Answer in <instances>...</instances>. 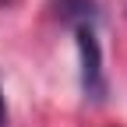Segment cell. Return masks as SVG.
Wrapping results in <instances>:
<instances>
[{"label": "cell", "instance_id": "6da1fadb", "mask_svg": "<svg viewBox=\"0 0 127 127\" xmlns=\"http://www.w3.org/2000/svg\"><path fill=\"white\" fill-rule=\"evenodd\" d=\"M74 42H78V64H81V92L85 99L102 102L106 99V71H102V50L95 25H74Z\"/></svg>", "mask_w": 127, "mask_h": 127}, {"label": "cell", "instance_id": "7a4b0ae2", "mask_svg": "<svg viewBox=\"0 0 127 127\" xmlns=\"http://www.w3.org/2000/svg\"><path fill=\"white\" fill-rule=\"evenodd\" d=\"M57 18L64 25H95V0H57Z\"/></svg>", "mask_w": 127, "mask_h": 127}, {"label": "cell", "instance_id": "3957f363", "mask_svg": "<svg viewBox=\"0 0 127 127\" xmlns=\"http://www.w3.org/2000/svg\"><path fill=\"white\" fill-rule=\"evenodd\" d=\"M7 99H4V81H0V127H7Z\"/></svg>", "mask_w": 127, "mask_h": 127}]
</instances>
